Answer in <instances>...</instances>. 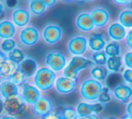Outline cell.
I'll use <instances>...</instances> for the list:
<instances>
[{
  "instance_id": "obj_1",
  "label": "cell",
  "mask_w": 132,
  "mask_h": 119,
  "mask_svg": "<svg viewBox=\"0 0 132 119\" xmlns=\"http://www.w3.org/2000/svg\"><path fill=\"white\" fill-rule=\"evenodd\" d=\"M103 83L93 78H88L82 81L79 88V94L85 101L96 102L103 90Z\"/></svg>"
},
{
  "instance_id": "obj_2",
  "label": "cell",
  "mask_w": 132,
  "mask_h": 119,
  "mask_svg": "<svg viewBox=\"0 0 132 119\" xmlns=\"http://www.w3.org/2000/svg\"><path fill=\"white\" fill-rule=\"evenodd\" d=\"M93 66L94 64L90 59L83 57H73L63 70V76L77 80L80 72Z\"/></svg>"
},
{
  "instance_id": "obj_3",
  "label": "cell",
  "mask_w": 132,
  "mask_h": 119,
  "mask_svg": "<svg viewBox=\"0 0 132 119\" xmlns=\"http://www.w3.org/2000/svg\"><path fill=\"white\" fill-rule=\"evenodd\" d=\"M56 74L49 67H42L38 69L34 75L35 86L42 91H47L55 86Z\"/></svg>"
},
{
  "instance_id": "obj_4",
  "label": "cell",
  "mask_w": 132,
  "mask_h": 119,
  "mask_svg": "<svg viewBox=\"0 0 132 119\" xmlns=\"http://www.w3.org/2000/svg\"><path fill=\"white\" fill-rule=\"evenodd\" d=\"M64 35L62 27L57 23H48L42 30V40L47 45L54 46L61 41Z\"/></svg>"
},
{
  "instance_id": "obj_5",
  "label": "cell",
  "mask_w": 132,
  "mask_h": 119,
  "mask_svg": "<svg viewBox=\"0 0 132 119\" xmlns=\"http://www.w3.org/2000/svg\"><path fill=\"white\" fill-rule=\"evenodd\" d=\"M88 48V38L85 35L77 34L72 36L67 43V48L73 57H82Z\"/></svg>"
},
{
  "instance_id": "obj_6",
  "label": "cell",
  "mask_w": 132,
  "mask_h": 119,
  "mask_svg": "<svg viewBox=\"0 0 132 119\" xmlns=\"http://www.w3.org/2000/svg\"><path fill=\"white\" fill-rule=\"evenodd\" d=\"M45 64L53 72H60L67 66V57L57 50L48 52L45 56Z\"/></svg>"
},
{
  "instance_id": "obj_7",
  "label": "cell",
  "mask_w": 132,
  "mask_h": 119,
  "mask_svg": "<svg viewBox=\"0 0 132 119\" xmlns=\"http://www.w3.org/2000/svg\"><path fill=\"white\" fill-rule=\"evenodd\" d=\"M40 40V32L33 26L23 28L19 33V41L24 47L31 48L38 43Z\"/></svg>"
},
{
  "instance_id": "obj_8",
  "label": "cell",
  "mask_w": 132,
  "mask_h": 119,
  "mask_svg": "<svg viewBox=\"0 0 132 119\" xmlns=\"http://www.w3.org/2000/svg\"><path fill=\"white\" fill-rule=\"evenodd\" d=\"M90 14L93 18L95 28L97 29H102V28L105 27L111 20L110 11L106 7L101 6V5L93 8L90 12Z\"/></svg>"
},
{
  "instance_id": "obj_9",
  "label": "cell",
  "mask_w": 132,
  "mask_h": 119,
  "mask_svg": "<svg viewBox=\"0 0 132 119\" xmlns=\"http://www.w3.org/2000/svg\"><path fill=\"white\" fill-rule=\"evenodd\" d=\"M77 80L60 76L56 80L55 89L56 91L61 95H68L71 94L77 90Z\"/></svg>"
},
{
  "instance_id": "obj_10",
  "label": "cell",
  "mask_w": 132,
  "mask_h": 119,
  "mask_svg": "<svg viewBox=\"0 0 132 119\" xmlns=\"http://www.w3.org/2000/svg\"><path fill=\"white\" fill-rule=\"evenodd\" d=\"M75 25L77 29L83 32H91L95 29V25L93 21L90 13L81 12L76 16Z\"/></svg>"
},
{
  "instance_id": "obj_11",
  "label": "cell",
  "mask_w": 132,
  "mask_h": 119,
  "mask_svg": "<svg viewBox=\"0 0 132 119\" xmlns=\"http://www.w3.org/2000/svg\"><path fill=\"white\" fill-rule=\"evenodd\" d=\"M112 95L116 100L122 104H127L132 98V87L128 83H120L112 90Z\"/></svg>"
},
{
  "instance_id": "obj_12",
  "label": "cell",
  "mask_w": 132,
  "mask_h": 119,
  "mask_svg": "<svg viewBox=\"0 0 132 119\" xmlns=\"http://www.w3.org/2000/svg\"><path fill=\"white\" fill-rule=\"evenodd\" d=\"M33 111L37 116L44 117L54 111V104L51 98L48 97H40V98L33 105Z\"/></svg>"
},
{
  "instance_id": "obj_13",
  "label": "cell",
  "mask_w": 132,
  "mask_h": 119,
  "mask_svg": "<svg viewBox=\"0 0 132 119\" xmlns=\"http://www.w3.org/2000/svg\"><path fill=\"white\" fill-rule=\"evenodd\" d=\"M22 87V99L29 105H34L40 98V91L37 87L23 83Z\"/></svg>"
},
{
  "instance_id": "obj_14",
  "label": "cell",
  "mask_w": 132,
  "mask_h": 119,
  "mask_svg": "<svg viewBox=\"0 0 132 119\" xmlns=\"http://www.w3.org/2000/svg\"><path fill=\"white\" fill-rule=\"evenodd\" d=\"M23 101V99L17 97L6 98L5 101L4 102V108L11 116L21 115L24 110V104Z\"/></svg>"
},
{
  "instance_id": "obj_15",
  "label": "cell",
  "mask_w": 132,
  "mask_h": 119,
  "mask_svg": "<svg viewBox=\"0 0 132 119\" xmlns=\"http://www.w3.org/2000/svg\"><path fill=\"white\" fill-rule=\"evenodd\" d=\"M108 37L112 41H122L126 39L127 36V31L124 26H122L119 22L111 23L107 28Z\"/></svg>"
},
{
  "instance_id": "obj_16",
  "label": "cell",
  "mask_w": 132,
  "mask_h": 119,
  "mask_svg": "<svg viewBox=\"0 0 132 119\" xmlns=\"http://www.w3.org/2000/svg\"><path fill=\"white\" fill-rule=\"evenodd\" d=\"M108 41L103 33L95 32L88 37V48L94 53L103 51Z\"/></svg>"
},
{
  "instance_id": "obj_17",
  "label": "cell",
  "mask_w": 132,
  "mask_h": 119,
  "mask_svg": "<svg viewBox=\"0 0 132 119\" xmlns=\"http://www.w3.org/2000/svg\"><path fill=\"white\" fill-rule=\"evenodd\" d=\"M18 67L25 74L27 78L31 77L38 71V63L32 57H26L21 64L18 65Z\"/></svg>"
},
{
  "instance_id": "obj_18",
  "label": "cell",
  "mask_w": 132,
  "mask_h": 119,
  "mask_svg": "<svg viewBox=\"0 0 132 119\" xmlns=\"http://www.w3.org/2000/svg\"><path fill=\"white\" fill-rule=\"evenodd\" d=\"M12 20L14 25L18 27H24L30 21V13L23 8H16L12 13Z\"/></svg>"
},
{
  "instance_id": "obj_19",
  "label": "cell",
  "mask_w": 132,
  "mask_h": 119,
  "mask_svg": "<svg viewBox=\"0 0 132 119\" xmlns=\"http://www.w3.org/2000/svg\"><path fill=\"white\" fill-rule=\"evenodd\" d=\"M0 93L5 99L13 97H17L19 94L18 87L11 81H4L0 85Z\"/></svg>"
},
{
  "instance_id": "obj_20",
  "label": "cell",
  "mask_w": 132,
  "mask_h": 119,
  "mask_svg": "<svg viewBox=\"0 0 132 119\" xmlns=\"http://www.w3.org/2000/svg\"><path fill=\"white\" fill-rule=\"evenodd\" d=\"M15 34V26L13 22L4 20L0 22V38L4 40H9Z\"/></svg>"
},
{
  "instance_id": "obj_21",
  "label": "cell",
  "mask_w": 132,
  "mask_h": 119,
  "mask_svg": "<svg viewBox=\"0 0 132 119\" xmlns=\"http://www.w3.org/2000/svg\"><path fill=\"white\" fill-rule=\"evenodd\" d=\"M109 70L107 69L106 66H93L90 70L91 78L96 80L101 83H104L109 75Z\"/></svg>"
},
{
  "instance_id": "obj_22",
  "label": "cell",
  "mask_w": 132,
  "mask_h": 119,
  "mask_svg": "<svg viewBox=\"0 0 132 119\" xmlns=\"http://www.w3.org/2000/svg\"><path fill=\"white\" fill-rule=\"evenodd\" d=\"M77 114L79 117H85V116H89L91 115L94 114V106L93 103L87 101H80L77 104L75 107Z\"/></svg>"
},
{
  "instance_id": "obj_23",
  "label": "cell",
  "mask_w": 132,
  "mask_h": 119,
  "mask_svg": "<svg viewBox=\"0 0 132 119\" xmlns=\"http://www.w3.org/2000/svg\"><path fill=\"white\" fill-rule=\"evenodd\" d=\"M18 66L12 61L7 59L1 66H0V75L5 79H10V77L14 74V72L17 70Z\"/></svg>"
},
{
  "instance_id": "obj_24",
  "label": "cell",
  "mask_w": 132,
  "mask_h": 119,
  "mask_svg": "<svg viewBox=\"0 0 132 119\" xmlns=\"http://www.w3.org/2000/svg\"><path fill=\"white\" fill-rule=\"evenodd\" d=\"M118 22L126 29H132V9H124L119 14Z\"/></svg>"
},
{
  "instance_id": "obj_25",
  "label": "cell",
  "mask_w": 132,
  "mask_h": 119,
  "mask_svg": "<svg viewBox=\"0 0 132 119\" xmlns=\"http://www.w3.org/2000/svg\"><path fill=\"white\" fill-rule=\"evenodd\" d=\"M106 67L111 72H118L121 70L122 67V57H108L107 63H106Z\"/></svg>"
},
{
  "instance_id": "obj_26",
  "label": "cell",
  "mask_w": 132,
  "mask_h": 119,
  "mask_svg": "<svg viewBox=\"0 0 132 119\" xmlns=\"http://www.w3.org/2000/svg\"><path fill=\"white\" fill-rule=\"evenodd\" d=\"M104 52L108 57H119L121 54V45L118 41H110L107 43L104 48Z\"/></svg>"
},
{
  "instance_id": "obj_27",
  "label": "cell",
  "mask_w": 132,
  "mask_h": 119,
  "mask_svg": "<svg viewBox=\"0 0 132 119\" xmlns=\"http://www.w3.org/2000/svg\"><path fill=\"white\" fill-rule=\"evenodd\" d=\"M29 9L30 12L32 14H34L36 16H40L45 13L47 7H46V5H44L42 0H34V1L30 3Z\"/></svg>"
},
{
  "instance_id": "obj_28",
  "label": "cell",
  "mask_w": 132,
  "mask_h": 119,
  "mask_svg": "<svg viewBox=\"0 0 132 119\" xmlns=\"http://www.w3.org/2000/svg\"><path fill=\"white\" fill-rule=\"evenodd\" d=\"M59 116L60 119H77L78 117L75 107L65 106L59 109Z\"/></svg>"
},
{
  "instance_id": "obj_29",
  "label": "cell",
  "mask_w": 132,
  "mask_h": 119,
  "mask_svg": "<svg viewBox=\"0 0 132 119\" xmlns=\"http://www.w3.org/2000/svg\"><path fill=\"white\" fill-rule=\"evenodd\" d=\"M8 57V60L12 61L13 63H14L16 65H20L25 58L23 52L20 48H16L8 54V57Z\"/></svg>"
},
{
  "instance_id": "obj_30",
  "label": "cell",
  "mask_w": 132,
  "mask_h": 119,
  "mask_svg": "<svg viewBox=\"0 0 132 119\" xmlns=\"http://www.w3.org/2000/svg\"><path fill=\"white\" fill-rule=\"evenodd\" d=\"M107 60H108V56L106 55L104 50L100 52H95V53H94L92 55V61L94 62V66H106Z\"/></svg>"
},
{
  "instance_id": "obj_31",
  "label": "cell",
  "mask_w": 132,
  "mask_h": 119,
  "mask_svg": "<svg viewBox=\"0 0 132 119\" xmlns=\"http://www.w3.org/2000/svg\"><path fill=\"white\" fill-rule=\"evenodd\" d=\"M26 79H27V77L25 76V74L19 69V67H18L17 70L14 72V74L10 77L9 81H11L12 83H14V84H16V85H22L24 83Z\"/></svg>"
},
{
  "instance_id": "obj_32",
  "label": "cell",
  "mask_w": 132,
  "mask_h": 119,
  "mask_svg": "<svg viewBox=\"0 0 132 119\" xmlns=\"http://www.w3.org/2000/svg\"><path fill=\"white\" fill-rule=\"evenodd\" d=\"M111 91H110L109 88L104 86L103 87V91H102L101 95H100L99 98H98V102L104 104V105L108 104L109 102L111 101V98H111Z\"/></svg>"
},
{
  "instance_id": "obj_33",
  "label": "cell",
  "mask_w": 132,
  "mask_h": 119,
  "mask_svg": "<svg viewBox=\"0 0 132 119\" xmlns=\"http://www.w3.org/2000/svg\"><path fill=\"white\" fill-rule=\"evenodd\" d=\"M15 46H16V43L14 40H5L3 42L1 43V49L3 52L5 53H10L12 50H14L15 48Z\"/></svg>"
},
{
  "instance_id": "obj_34",
  "label": "cell",
  "mask_w": 132,
  "mask_h": 119,
  "mask_svg": "<svg viewBox=\"0 0 132 119\" xmlns=\"http://www.w3.org/2000/svg\"><path fill=\"white\" fill-rule=\"evenodd\" d=\"M122 78L124 81L129 85H132V69L127 68L122 72Z\"/></svg>"
},
{
  "instance_id": "obj_35",
  "label": "cell",
  "mask_w": 132,
  "mask_h": 119,
  "mask_svg": "<svg viewBox=\"0 0 132 119\" xmlns=\"http://www.w3.org/2000/svg\"><path fill=\"white\" fill-rule=\"evenodd\" d=\"M124 65L127 68L132 69V50L124 55Z\"/></svg>"
},
{
  "instance_id": "obj_36",
  "label": "cell",
  "mask_w": 132,
  "mask_h": 119,
  "mask_svg": "<svg viewBox=\"0 0 132 119\" xmlns=\"http://www.w3.org/2000/svg\"><path fill=\"white\" fill-rule=\"evenodd\" d=\"M113 4L119 6L129 7L132 6V0H111Z\"/></svg>"
},
{
  "instance_id": "obj_37",
  "label": "cell",
  "mask_w": 132,
  "mask_h": 119,
  "mask_svg": "<svg viewBox=\"0 0 132 119\" xmlns=\"http://www.w3.org/2000/svg\"><path fill=\"white\" fill-rule=\"evenodd\" d=\"M94 106V114H101L103 110H104L105 105L103 103H100V102H95V103H93Z\"/></svg>"
},
{
  "instance_id": "obj_38",
  "label": "cell",
  "mask_w": 132,
  "mask_h": 119,
  "mask_svg": "<svg viewBox=\"0 0 132 119\" xmlns=\"http://www.w3.org/2000/svg\"><path fill=\"white\" fill-rule=\"evenodd\" d=\"M125 41H126V45L128 46V48L132 50V29L129 30V32L127 33Z\"/></svg>"
},
{
  "instance_id": "obj_39",
  "label": "cell",
  "mask_w": 132,
  "mask_h": 119,
  "mask_svg": "<svg viewBox=\"0 0 132 119\" xmlns=\"http://www.w3.org/2000/svg\"><path fill=\"white\" fill-rule=\"evenodd\" d=\"M42 119H60L59 116V113L57 111H52L51 113H50L49 115H47L46 116L42 117Z\"/></svg>"
},
{
  "instance_id": "obj_40",
  "label": "cell",
  "mask_w": 132,
  "mask_h": 119,
  "mask_svg": "<svg viewBox=\"0 0 132 119\" xmlns=\"http://www.w3.org/2000/svg\"><path fill=\"white\" fill-rule=\"evenodd\" d=\"M42 1L43 2V4L46 5L47 8H51L57 4V0H42Z\"/></svg>"
},
{
  "instance_id": "obj_41",
  "label": "cell",
  "mask_w": 132,
  "mask_h": 119,
  "mask_svg": "<svg viewBox=\"0 0 132 119\" xmlns=\"http://www.w3.org/2000/svg\"><path fill=\"white\" fill-rule=\"evenodd\" d=\"M125 112H126V115H127V116H132V99L129 100V101L127 103V105H126Z\"/></svg>"
},
{
  "instance_id": "obj_42",
  "label": "cell",
  "mask_w": 132,
  "mask_h": 119,
  "mask_svg": "<svg viewBox=\"0 0 132 119\" xmlns=\"http://www.w3.org/2000/svg\"><path fill=\"white\" fill-rule=\"evenodd\" d=\"M77 119H103L99 114H93L89 116H85V117H77Z\"/></svg>"
},
{
  "instance_id": "obj_43",
  "label": "cell",
  "mask_w": 132,
  "mask_h": 119,
  "mask_svg": "<svg viewBox=\"0 0 132 119\" xmlns=\"http://www.w3.org/2000/svg\"><path fill=\"white\" fill-rule=\"evenodd\" d=\"M7 59H8V57H7L3 53V52H0V66H1L2 65H3L4 63L7 60Z\"/></svg>"
},
{
  "instance_id": "obj_44",
  "label": "cell",
  "mask_w": 132,
  "mask_h": 119,
  "mask_svg": "<svg viewBox=\"0 0 132 119\" xmlns=\"http://www.w3.org/2000/svg\"><path fill=\"white\" fill-rule=\"evenodd\" d=\"M5 2H6V5L8 7H14L17 3L16 0H5Z\"/></svg>"
},
{
  "instance_id": "obj_45",
  "label": "cell",
  "mask_w": 132,
  "mask_h": 119,
  "mask_svg": "<svg viewBox=\"0 0 132 119\" xmlns=\"http://www.w3.org/2000/svg\"><path fill=\"white\" fill-rule=\"evenodd\" d=\"M4 12H5V7H4L3 4L0 3V17L4 15Z\"/></svg>"
},
{
  "instance_id": "obj_46",
  "label": "cell",
  "mask_w": 132,
  "mask_h": 119,
  "mask_svg": "<svg viewBox=\"0 0 132 119\" xmlns=\"http://www.w3.org/2000/svg\"><path fill=\"white\" fill-rule=\"evenodd\" d=\"M76 2H77L78 5H84L85 3H86L87 0H76Z\"/></svg>"
},
{
  "instance_id": "obj_47",
  "label": "cell",
  "mask_w": 132,
  "mask_h": 119,
  "mask_svg": "<svg viewBox=\"0 0 132 119\" xmlns=\"http://www.w3.org/2000/svg\"><path fill=\"white\" fill-rule=\"evenodd\" d=\"M3 108H4V102L1 100V98H0V113L3 111Z\"/></svg>"
},
{
  "instance_id": "obj_48",
  "label": "cell",
  "mask_w": 132,
  "mask_h": 119,
  "mask_svg": "<svg viewBox=\"0 0 132 119\" xmlns=\"http://www.w3.org/2000/svg\"><path fill=\"white\" fill-rule=\"evenodd\" d=\"M61 1L66 4H71V3H73V2H76V0H61Z\"/></svg>"
},
{
  "instance_id": "obj_49",
  "label": "cell",
  "mask_w": 132,
  "mask_h": 119,
  "mask_svg": "<svg viewBox=\"0 0 132 119\" xmlns=\"http://www.w3.org/2000/svg\"><path fill=\"white\" fill-rule=\"evenodd\" d=\"M1 119H15L14 117V116H3Z\"/></svg>"
},
{
  "instance_id": "obj_50",
  "label": "cell",
  "mask_w": 132,
  "mask_h": 119,
  "mask_svg": "<svg viewBox=\"0 0 132 119\" xmlns=\"http://www.w3.org/2000/svg\"><path fill=\"white\" fill-rule=\"evenodd\" d=\"M121 119H132V116H127V115H126L125 116H123V117H122Z\"/></svg>"
},
{
  "instance_id": "obj_51",
  "label": "cell",
  "mask_w": 132,
  "mask_h": 119,
  "mask_svg": "<svg viewBox=\"0 0 132 119\" xmlns=\"http://www.w3.org/2000/svg\"><path fill=\"white\" fill-rule=\"evenodd\" d=\"M2 78H3V77H2V76L0 75V85H1V83H3V81H2Z\"/></svg>"
},
{
  "instance_id": "obj_52",
  "label": "cell",
  "mask_w": 132,
  "mask_h": 119,
  "mask_svg": "<svg viewBox=\"0 0 132 119\" xmlns=\"http://www.w3.org/2000/svg\"><path fill=\"white\" fill-rule=\"evenodd\" d=\"M105 119H118L116 117H108V118H105Z\"/></svg>"
},
{
  "instance_id": "obj_53",
  "label": "cell",
  "mask_w": 132,
  "mask_h": 119,
  "mask_svg": "<svg viewBox=\"0 0 132 119\" xmlns=\"http://www.w3.org/2000/svg\"><path fill=\"white\" fill-rule=\"evenodd\" d=\"M87 1H89V2H94V1H96V0H87Z\"/></svg>"
},
{
  "instance_id": "obj_54",
  "label": "cell",
  "mask_w": 132,
  "mask_h": 119,
  "mask_svg": "<svg viewBox=\"0 0 132 119\" xmlns=\"http://www.w3.org/2000/svg\"><path fill=\"white\" fill-rule=\"evenodd\" d=\"M29 1H31V2H32V1H34V0H29Z\"/></svg>"
}]
</instances>
